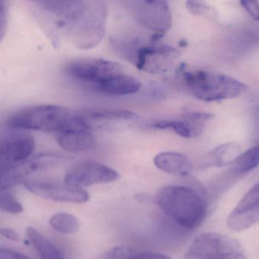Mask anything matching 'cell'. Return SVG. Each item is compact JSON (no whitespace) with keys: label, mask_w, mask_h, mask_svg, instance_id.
Returning <instances> with one entry per match:
<instances>
[{"label":"cell","mask_w":259,"mask_h":259,"mask_svg":"<svg viewBox=\"0 0 259 259\" xmlns=\"http://www.w3.org/2000/svg\"><path fill=\"white\" fill-rule=\"evenodd\" d=\"M39 4L56 17L58 29L65 31L80 50L97 47L104 38L107 7L103 1H45Z\"/></svg>","instance_id":"6da1fadb"},{"label":"cell","mask_w":259,"mask_h":259,"mask_svg":"<svg viewBox=\"0 0 259 259\" xmlns=\"http://www.w3.org/2000/svg\"><path fill=\"white\" fill-rule=\"evenodd\" d=\"M155 203L171 221L187 231L199 228L208 212L206 193L197 182L163 187L155 197Z\"/></svg>","instance_id":"7a4b0ae2"},{"label":"cell","mask_w":259,"mask_h":259,"mask_svg":"<svg viewBox=\"0 0 259 259\" xmlns=\"http://www.w3.org/2000/svg\"><path fill=\"white\" fill-rule=\"evenodd\" d=\"M15 129L57 134L91 128L80 111L59 105H40L15 113L7 120Z\"/></svg>","instance_id":"3957f363"},{"label":"cell","mask_w":259,"mask_h":259,"mask_svg":"<svg viewBox=\"0 0 259 259\" xmlns=\"http://www.w3.org/2000/svg\"><path fill=\"white\" fill-rule=\"evenodd\" d=\"M181 71L189 92L201 101H222L237 98L247 89L246 84L221 73L188 70L184 66L181 67Z\"/></svg>","instance_id":"277c9868"},{"label":"cell","mask_w":259,"mask_h":259,"mask_svg":"<svg viewBox=\"0 0 259 259\" xmlns=\"http://www.w3.org/2000/svg\"><path fill=\"white\" fill-rule=\"evenodd\" d=\"M185 259H246V255L236 239L217 233H204L193 240Z\"/></svg>","instance_id":"5b68a950"},{"label":"cell","mask_w":259,"mask_h":259,"mask_svg":"<svg viewBox=\"0 0 259 259\" xmlns=\"http://www.w3.org/2000/svg\"><path fill=\"white\" fill-rule=\"evenodd\" d=\"M65 70L71 79L93 88L125 72L118 62L102 59H77L67 64Z\"/></svg>","instance_id":"8992f818"},{"label":"cell","mask_w":259,"mask_h":259,"mask_svg":"<svg viewBox=\"0 0 259 259\" xmlns=\"http://www.w3.org/2000/svg\"><path fill=\"white\" fill-rule=\"evenodd\" d=\"M130 6L139 24L153 32L154 42L159 41L171 27L172 14L167 2H130Z\"/></svg>","instance_id":"52a82bcc"},{"label":"cell","mask_w":259,"mask_h":259,"mask_svg":"<svg viewBox=\"0 0 259 259\" xmlns=\"http://www.w3.org/2000/svg\"><path fill=\"white\" fill-rule=\"evenodd\" d=\"M68 160V157L55 153H42L30 157L0 173V192L7 191L21 182L23 183L24 179L33 172L57 167Z\"/></svg>","instance_id":"ba28073f"},{"label":"cell","mask_w":259,"mask_h":259,"mask_svg":"<svg viewBox=\"0 0 259 259\" xmlns=\"http://www.w3.org/2000/svg\"><path fill=\"white\" fill-rule=\"evenodd\" d=\"M116 170L97 161H87L73 166L64 179L66 185L83 189L97 184L109 183L119 179Z\"/></svg>","instance_id":"9c48e42d"},{"label":"cell","mask_w":259,"mask_h":259,"mask_svg":"<svg viewBox=\"0 0 259 259\" xmlns=\"http://www.w3.org/2000/svg\"><path fill=\"white\" fill-rule=\"evenodd\" d=\"M214 117L208 113L187 111L181 119L155 120L149 126L158 130L172 131L182 138H193L202 133L207 123Z\"/></svg>","instance_id":"30bf717a"},{"label":"cell","mask_w":259,"mask_h":259,"mask_svg":"<svg viewBox=\"0 0 259 259\" xmlns=\"http://www.w3.org/2000/svg\"><path fill=\"white\" fill-rule=\"evenodd\" d=\"M26 189L30 193L44 199L56 202L85 203L90 199L89 194L83 189L44 181H24Z\"/></svg>","instance_id":"8fae6325"},{"label":"cell","mask_w":259,"mask_h":259,"mask_svg":"<svg viewBox=\"0 0 259 259\" xmlns=\"http://www.w3.org/2000/svg\"><path fill=\"white\" fill-rule=\"evenodd\" d=\"M259 223V181L255 183L229 214L227 220L230 229L246 231Z\"/></svg>","instance_id":"7c38bea8"},{"label":"cell","mask_w":259,"mask_h":259,"mask_svg":"<svg viewBox=\"0 0 259 259\" xmlns=\"http://www.w3.org/2000/svg\"><path fill=\"white\" fill-rule=\"evenodd\" d=\"M35 149L34 138L17 137L0 143V173L31 157Z\"/></svg>","instance_id":"4fadbf2b"},{"label":"cell","mask_w":259,"mask_h":259,"mask_svg":"<svg viewBox=\"0 0 259 259\" xmlns=\"http://www.w3.org/2000/svg\"><path fill=\"white\" fill-rule=\"evenodd\" d=\"M56 139L61 149L73 153L89 152L95 149L97 144L91 128L57 134Z\"/></svg>","instance_id":"5bb4252c"},{"label":"cell","mask_w":259,"mask_h":259,"mask_svg":"<svg viewBox=\"0 0 259 259\" xmlns=\"http://www.w3.org/2000/svg\"><path fill=\"white\" fill-rule=\"evenodd\" d=\"M157 168L168 174L177 176H190L193 164L186 155L179 152H165L158 154L154 158Z\"/></svg>","instance_id":"9a60e30c"},{"label":"cell","mask_w":259,"mask_h":259,"mask_svg":"<svg viewBox=\"0 0 259 259\" xmlns=\"http://www.w3.org/2000/svg\"><path fill=\"white\" fill-rule=\"evenodd\" d=\"M141 88L138 79L124 72L93 88L106 95L127 96L137 94Z\"/></svg>","instance_id":"2e32d148"},{"label":"cell","mask_w":259,"mask_h":259,"mask_svg":"<svg viewBox=\"0 0 259 259\" xmlns=\"http://www.w3.org/2000/svg\"><path fill=\"white\" fill-rule=\"evenodd\" d=\"M240 144L228 142L221 144L209 152L202 163V168L223 167L233 165L241 154Z\"/></svg>","instance_id":"e0dca14e"},{"label":"cell","mask_w":259,"mask_h":259,"mask_svg":"<svg viewBox=\"0 0 259 259\" xmlns=\"http://www.w3.org/2000/svg\"><path fill=\"white\" fill-rule=\"evenodd\" d=\"M26 235L41 259H65L63 254L37 230L27 228Z\"/></svg>","instance_id":"ac0fdd59"},{"label":"cell","mask_w":259,"mask_h":259,"mask_svg":"<svg viewBox=\"0 0 259 259\" xmlns=\"http://www.w3.org/2000/svg\"><path fill=\"white\" fill-rule=\"evenodd\" d=\"M87 120H131L136 114L131 110L111 108H92L80 111Z\"/></svg>","instance_id":"d6986e66"},{"label":"cell","mask_w":259,"mask_h":259,"mask_svg":"<svg viewBox=\"0 0 259 259\" xmlns=\"http://www.w3.org/2000/svg\"><path fill=\"white\" fill-rule=\"evenodd\" d=\"M259 166V145L254 146L240 154L233 164L232 170L236 174H246Z\"/></svg>","instance_id":"ffe728a7"},{"label":"cell","mask_w":259,"mask_h":259,"mask_svg":"<svg viewBox=\"0 0 259 259\" xmlns=\"http://www.w3.org/2000/svg\"><path fill=\"white\" fill-rule=\"evenodd\" d=\"M50 225L57 232L72 235L78 232L80 225L75 216L68 213H58L50 219Z\"/></svg>","instance_id":"44dd1931"},{"label":"cell","mask_w":259,"mask_h":259,"mask_svg":"<svg viewBox=\"0 0 259 259\" xmlns=\"http://www.w3.org/2000/svg\"><path fill=\"white\" fill-rule=\"evenodd\" d=\"M186 4L189 12L195 16L201 17L211 21H216L218 19L219 13L215 8L205 2L188 1Z\"/></svg>","instance_id":"7402d4cb"},{"label":"cell","mask_w":259,"mask_h":259,"mask_svg":"<svg viewBox=\"0 0 259 259\" xmlns=\"http://www.w3.org/2000/svg\"><path fill=\"white\" fill-rule=\"evenodd\" d=\"M0 210L9 214H17L22 212V205L19 201L8 192H0Z\"/></svg>","instance_id":"603a6c76"},{"label":"cell","mask_w":259,"mask_h":259,"mask_svg":"<svg viewBox=\"0 0 259 259\" xmlns=\"http://www.w3.org/2000/svg\"><path fill=\"white\" fill-rule=\"evenodd\" d=\"M137 252L125 246H116L105 254L103 259H137Z\"/></svg>","instance_id":"cb8c5ba5"},{"label":"cell","mask_w":259,"mask_h":259,"mask_svg":"<svg viewBox=\"0 0 259 259\" xmlns=\"http://www.w3.org/2000/svg\"><path fill=\"white\" fill-rule=\"evenodd\" d=\"M8 16H9V10H8L7 3L6 2L0 1V43L6 34Z\"/></svg>","instance_id":"d4e9b609"},{"label":"cell","mask_w":259,"mask_h":259,"mask_svg":"<svg viewBox=\"0 0 259 259\" xmlns=\"http://www.w3.org/2000/svg\"><path fill=\"white\" fill-rule=\"evenodd\" d=\"M240 3L242 7L250 15L252 19L259 21V3L258 2L244 0V1H240Z\"/></svg>","instance_id":"484cf974"},{"label":"cell","mask_w":259,"mask_h":259,"mask_svg":"<svg viewBox=\"0 0 259 259\" xmlns=\"http://www.w3.org/2000/svg\"><path fill=\"white\" fill-rule=\"evenodd\" d=\"M0 259H31L21 252L6 248H0Z\"/></svg>","instance_id":"4316f807"},{"label":"cell","mask_w":259,"mask_h":259,"mask_svg":"<svg viewBox=\"0 0 259 259\" xmlns=\"http://www.w3.org/2000/svg\"><path fill=\"white\" fill-rule=\"evenodd\" d=\"M0 234L5 238L11 240V241L18 242L21 240V237L19 234L11 228H3L0 230Z\"/></svg>","instance_id":"83f0119b"},{"label":"cell","mask_w":259,"mask_h":259,"mask_svg":"<svg viewBox=\"0 0 259 259\" xmlns=\"http://www.w3.org/2000/svg\"><path fill=\"white\" fill-rule=\"evenodd\" d=\"M137 259H172L167 255L156 252H137Z\"/></svg>","instance_id":"f1b7e54d"},{"label":"cell","mask_w":259,"mask_h":259,"mask_svg":"<svg viewBox=\"0 0 259 259\" xmlns=\"http://www.w3.org/2000/svg\"><path fill=\"white\" fill-rule=\"evenodd\" d=\"M135 199L140 204L147 205V204L155 203V197L147 193H139L135 196Z\"/></svg>","instance_id":"f546056e"},{"label":"cell","mask_w":259,"mask_h":259,"mask_svg":"<svg viewBox=\"0 0 259 259\" xmlns=\"http://www.w3.org/2000/svg\"><path fill=\"white\" fill-rule=\"evenodd\" d=\"M255 120H256L257 129H258L259 134V103L257 106L256 112H255Z\"/></svg>","instance_id":"4dcf8cb0"}]
</instances>
